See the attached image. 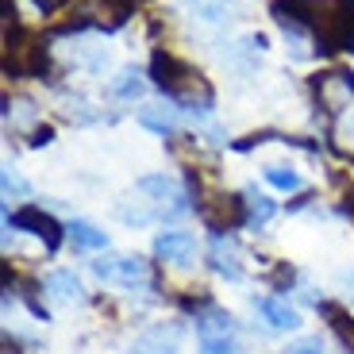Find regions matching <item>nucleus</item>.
<instances>
[{"instance_id":"nucleus-24","label":"nucleus","mask_w":354,"mask_h":354,"mask_svg":"<svg viewBox=\"0 0 354 354\" xmlns=\"http://www.w3.org/2000/svg\"><path fill=\"white\" fill-rule=\"evenodd\" d=\"M292 277H297V274H292V266H289V262H281V266L274 270V277H270V281H274V289H277V292H285V289L292 285Z\"/></svg>"},{"instance_id":"nucleus-22","label":"nucleus","mask_w":354,"mask_h":354,"mask_svg":"<svg viewBox=\"0 0 354 354\" xmlns=\"http://www.w3.org/2000/svg\"><path fill=\"white\" fill-rule=\"evenodd\" d=\"M285 354H324V343H319L316 335H308V339H297V343H289V351Z\"/></svg>"},{"instance_id":"nucleus-10","label":"nucleus","mask_w":354,"mask_h":354,"mask_svg":"<svg viewBox=\"0 0 354 354\" xmlns=\"http://www.w3.org/2000/svg\"><path fill=\"white\" fill-rule=\"evenodd\" d=\"M154 254H158L162 262H169V266L193 262L196 235H193V231H162V235H154Z\"/></svg>"},{"instance_id":"nucleus-13","label":"nucleus","mask_w":354,"mask_h":354,"mask_svg":"<svg viewBox=\"0 0 354 354\" xmlns=\"http://www.w3.org/2000/svg\"><path fill=\"white\" fill-rule=\"evenodd\" d=\"M43 285H46V292H50L54 301H62V304H81L85 301V285L77 281L73 270H50Z\"/></svg>"},{"instance_id":"nucleus-4","label":"nucleus","mask_w":354,"mask_h":354,"mask_svg":"<svg viewBox=\"0 0 354 354\" xmlns=\"http://www.w3.org/2000/svg\"><path fill=\"white\" fill-rule=\"evenodd\" d=\"M196 343L201 354H235V316L227 308H208L196 316Z\"/></svg>"},{"instance_id":"nucleus-1","label":"nucleus","mask_w":354,"mask_h":354,"mask_svg":"<svg viewBox=\"0 0 354 354\" xmlns=\"http://www.w3.org/2000/svg\"><path fill=\"white\" fill-rule=\"evenodd\" d=\"M151 81L154 88H158L162 97H169L181 112H212V88H208V81L201 77V73L193 70L189 62H181L177 54L169 50H154L151 54Z\"/></svg>"},{"instance_id":"nucleus-2","label":"nucleus","mask_w":354,"mask_h":354,"mask_svg":"<svg viewBox=\"0 0 354 354\" xmlns=\"http://www.w3.org/2000/svg\"><path fill=\"white\" fill-rule=\"evenodd\" d=\"M316 43L319 54L354 50V0H319Z\"/></svg>"},{"instance_id":"nucleus-23","label":"nucleus","mask_w":354,"mask_h":354,"mask_svg":"<svg viewBox=\"0 0 354 354\" xmlns=\"http://www.w3.org/2000/svg\"><path fill=\"white\" fill-rule=\"evenodd\" d=\"M50 142H54V127H50V124L31 127V139H27V147H35V151H39V147H50Z\"/></svg>"},{"instance_id":"nucleus-26","label":"nucleus","mask_w":354,"mask_h":354,"mask_svg":"<svg viewBox=\"0 0 354 354\" xmlns=\"http://www.w3.org/2000/svg\"><path fill=\"white\" fill-rule=\"evenodd\" d=\"M339 208H343V216H351V220H354V189H346V196H343Z\"/></svg>"},{"instance_id":"nucleus-18","label":"nucleus","mask_w":354,"mask_h":354,"mask_svg":"<svg viewBox=\"0 0 354 354\" xmlns=\"http://www.w3.org/2000/svg\"><path fill=\"white\" fill-rule=\"evenodd\" d=\"M247 216H250V227H262V223H270L274 220V212H277V204L270 201L266 193H258V189H247Z\"/></svg>"},{"instance_id":"nucleus-11","label":"nucleus","mask_w":354,"mask_h":354,"mask_svg":"<svg viewBox=\"0 0 354 354\" xmlns=\"http://www.w3.org/2000/svg\"><path fill=\"white\" fill-rule=\"evenodd\" d=\"M254 312L270 324L274 331H297L301 328V312L292 308L289 301H281V297H258L254 301Z\"/></svg>"},{"instance_id":"nucleus-8","label":"nucleus","mask_w":354,"mask_h":354,"mask_svg":"<svg viewBox=\"0 0 354 354\" xmlns=\"http://www.w3.org/2000/svg\"><path fill=\"white\" fill-rule=\"evenodd\" d=\"M135 189L139 193H147V196H154V201L162 204V216H177V212H189V196H185V189L177 185L169 174H142L139 181H135Z\"/></svg>"},{"instance_id":"nucleus-9","label":"nucleus","mask_w":354,"mask_h":354,"mask_svg":"<svg viewBox=\"0 0 354 354\" xmlns=\"http://www.w3.org/2000/svg\"><path fill=\"white\" fill-rule=\"evenodd\" d=\"M208 266H212V274L227 277V281H243V250L239 243L231 239V235H216L212 247H208Z\"/></svg>"},{"instance_id":"nucleus-19","label":"nucleus","mask_w":354,"mask_h":354,"mask_svg":"<svg viewBox=\"0 0 354 354\" xmlns=\"http://www.w3.org/2000/svg\"><path fill=\"white\" fill-rule=\"evenodd\" d=\"M108 88H112V97H120V100H135L142 93V70L127 66V70H120V77H115Z\"/></svg>"},{"instance_id":"nucleus-15","label":"nucleus","mask_w":354,"mask_h":354,"mask_svg":"<svg viewBox=\"0 0 354 354\" xmlns=\"http://www.w3.org/2000/svg\"><path fill=\"white\" fill-rule=\"evenodd\" d=\"M316 308H319V316L328 319V328L339 335V343H343L346 351H354V316L351 312H346L343 304H335V301H319Z\"/></svg>"},{"instance_id":"nucleus-7","label":"nucleus","mask_w":354,"mask_h":354,"mask_svg":"<svg viewBox=\"0 0 354 354\" xmlns=\"http://www.w3.org/2000/svg\"><path fill=\"white\" fill-rule=\"evenodd\" d=\"M312 93L316 100L324 104L328 115H339L354 104V73L351 70H328V73H316L312 77Z\"/></svg>"},{"instance_id":"nucleus-14","label":"nucleus","mask_w":354,"mask_h":354,"mask_svg":"<svg viewBox=\"0 0 354 354\" xmlns=\"http://www.w3.org/2000/svg\"><path fill=\"white\" fill-rule=\"evenodd\" d=\"M177 339H181V328H177V324H169V328L158 324V328H151L139 343H135V354H174Z\"/></svg>"},{"instance_id":"nucleus-5","label":"nucleus","mask_w":354,"mask_h":354,"mask_svg":"<svg viewBox=\"0 0 354 354\" xmlns=\"http://www.w3.org/2000/svg\"><path fill=\"white\" fill-rule=\"evenodd\" d=\"M4 227H16V231H27V235H35V239H43V247L46 250H58L62 247V223L54 220L50 212H43V208H39V204H24V208H16V212H8V208H4Z\"/></svg>"},{"instance_id":"nucleus-17","label":"nucleus","mask_w":354,"mask_h":354,"mask_svg":"<svg viewBox=\"0 0 354 354\" xmlns=\"http://www.w3.org/2000/svg\"><path fill=\"white\" fill-rule=\"evenodd\" d=\"M39 120V108L31 97H16V100H4V124L12 127V131H24V127H31Z\"/></svg>"},{"instance_id":"nucleus-16","label":"nucleus","mask_w":354,"mask_h":354,"mask_svg":"<svg viewBox=\"0 0 354 354\" xmlns=\"http://www.w3.org/2000/svg\"><path fill=\"white\" fill-rule=\"evenodd\" d=\"M66 239L73 243V250H104L108 247V231H100L88 220H70L66 223Z\"/></svg>"},{"instance_id":"nucleus-12","label":"nucleus","mask_w":354,"mask_h":354,"mask_svg":"<svg viewBox=\"0 0 354 354\" xmlns=\"http://www.w3.org/2000/svg\"><path fill=\"white\" fill-rule=\"evenodd\" d=\"M177 112H181V108L142 104L139 112H135V120H139V127H147V131L162 135V139H174V131H177Z\"/></svg>"},{"instance_id":"nucleus-6","label":"nucleus","mask_w":354,"mask_h":354,"mask_svg":"<svg viewBox=\"0 0 354 354\" xmlns=\"http://www.w3.org/2000/svg\"><path fill=\"white\" fill-rule=\"evenodd\" d=\"M93 274L108 285H124V289H139V285L151 281V270L139 254H108L93 262Z\"/></svg>"},{"instance_id":"nucleus-25","label":"nucleus","mask_w":354,"mask_h":354,"mask_svg":"<svg viewBox=\"0 0 354 354\" xmlns=\"http://www.w3.org/2000/svg\"><path fill=\"white\" fill-rule=\"evenodd\" d=\"M31 4L39 8V16H50V12L58 8V0H31Z\"/></svg>"},{"instance_id":"nucleus-3","label":"nucleus","mask_w":354,"mask_h":354,"mask_svg":"<svg viewBox=\"0 0 354 354\" xmlns=\"http://www.w3.org/2000/svg\"><path fill=\"white\" fill-rule=\"evenodd\" d=\"M196 212H201V220L208 223L216 235H223V231H231V227H243V223H250V216H247V196H239V193L196 196Z\"/></svg>"},{"instance_id":"nucleus-21","label":"nucleus","mask_w":354,"mask_h":354,"mask_svg":"<svg viewBox=\"0 0 354 354\" xmlns=\"http://www.w3.org/2000/svg\"><path fill=\"white\" fill-rule=\"evenodd\" d=\"M0 185H4V201H12V196H16V201L31 196V185H27V181H24V177H19L12 166H4V174H0Z\"/></svg>"},{"instance_id":"nucleus-20","label":"nucleus","mask_w":354,"mask_h":354,"mask_svg":"<svg viewBox=\"0 0 354 354\" xmlns=\"http://www.w3.org/2000/svg\"><path fill=\"white\" fill-rule=\"evenodd\" d=\"M266 181H270L274 189H281V193H297V189L304 185L301 174H297L292 166H266Z\"/></svg>"}]
</instances>
